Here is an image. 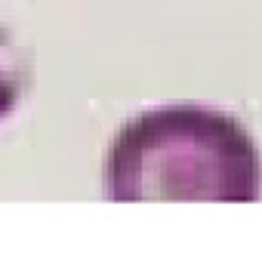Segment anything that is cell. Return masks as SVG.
<instances>
[{"mask_svg":"<svg viewBox=\"0 0 262 262\" xmlns=\"http://www.w3.org/2000/svg\"><path fill=\"white\" fill-rule=\"evenodd\" d=\"M259 188L262 161L247 129L191 105L126 123L105 161L111 201H256Z\"/></svg>","mask_w":262,"mask_h":262,"instance_id":"6da1fadb","label":"cell"},{"mask_svg":"<svg viewBox=\"0 0 262 262\" xmlns=\"http://www.w3.org/2000/svg\"><path fill=\"white\" fill-rule=\"evenodd\" d=\"M28 83V65L22 62L19 50L13 47L10 34L0 31V120L10 117L25 93Z\"/></svg>","mask_w":262,"mask_h":262,"instance_id":"7a4b0ae2","label":"cell"}]
</instances>
